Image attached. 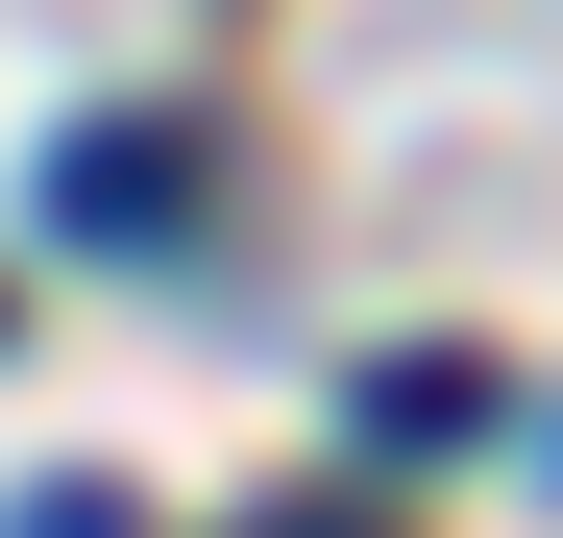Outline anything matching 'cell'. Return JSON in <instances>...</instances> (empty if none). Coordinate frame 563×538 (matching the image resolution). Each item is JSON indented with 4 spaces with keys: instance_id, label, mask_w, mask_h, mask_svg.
<instances>
[{
    "instance_id": "6da1fadb",
    "label": "cell",
    "mask_w": 563,
    "mask_h": 538,
    "mask_svg": "<svg viewBox=\"0 0 563 538\" xmlns=\"http://www.w3.org/2000/svg\"><path fill=\"white\" fill-rule=\"evenodd\" d=\"M74 221L147 245V221H172V123H99V147H74Z\"/></svg>"
},
{
    "instance_id": "7a4b0ae2",
    "label": "cell",
    "mask_w": 563,
    "mask_h": 538,
    "mask_svg": "<svg viewBox=\"0 0 563 538\" xmlns=\"http://www.w3.org/2000/svg\"><path fill=\"white\" fill-rule=\"evenodd\" d=\"M25 538H123V490H25Z\"/></svg>"
}]
</instances>
